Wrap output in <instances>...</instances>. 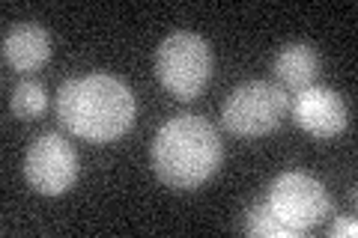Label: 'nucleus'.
<instances>
[{"mask_svg": "<svg viewBox=\"0 0 358 238\" xmlns=\"http://www.w3.org/2000/svg\"><path fill=\"white\" fill-rule=\"evenodd\" d=\"M245 232L257 238H301V232L289 230V226L278 221L266 202H257V206L248 209V214H245Z\"/></svg>", "mask_w": 358, "mask_h": 238, "instance_id": "obj_10", "label": "nucleus"}, {"mask_svg": "<svg viewBox=\"0 0 358 238\" xmlns=\"http://www.w3.org/2000/svg\"><path fill=\"white\" fill-rule=\"evenodd\" d=\"M9 107L18 119H36L48 107V96H45V87L39 81H21L13 93V101Z\"/></svg>", "mask_w": 358, "mask_h": 238, "instance_id": "obj_11", "label": "nucleus"}, {"mask_svg": "<svg viewBox=\"0 0 358 238\" xmlns=\"http://www.w3.org/2000/svg\"><path fill=\"white\" fill-rule=\"evenodd\" d=\"M275 77L281 81L284 93H301V89L313 87L320 75V54L310 48L305 42H293L275 57V66H272Z\"/></svg>", "mask_w": 358, "mask_h": 238, "instance_id": "obj_9", "label": "nucleus"}, {"mask_svg": "<svg viewBox=\"0 0 358 238\" xmlns=\"http://www.w3.org/2000/svg\"><path fill=\"white\" fill-rule=\"evenodd\" d=\"M57 117L75 137L110 143L134 126V96L122 81L102 72L72 77L57 93Z\"/></svg>", "mask_w": 358, "mask_h": 238, "instance_id": "obj_1", "label": "nucleus"}, {"mask_svg": "<svg viewBox=\"0 0 358 238\" xmlns=\"http://www.w3.org/2000/svg\"><path fill=\"white\" fill-rule=\"evenodd\" d=\"M155 75H159L162 87L173 98L179 101L197 98L212 75L209 42L188 30L171 33L155 51Z\"/></svg>", "mask_w": 358, "mask_h": 238, "instance_id": "obj_3", "label": "nucleus"}, {"mask_svg": "<svg viewBox=\"0 0 358 238\" xmlns=\"http://www.w3.org/2000/svg\"><path fill=\"white\" fill-rule=\"evenodd\" d=\"M329 235H331V238H343V235H346V238H355V235H358V223H355L352 218H341V221L329 230Z\"/></svg>", "mask_w": 358, "mask_h": 238, "instance_id": "obj_12", "label": "nucleus"}, {"mask_svg": "<svg viewBox=\"0 0 358 238\" xmlns=\"http://www.w3.org/2000/svg\"><path fill=\"white\" fill-rule=\"evenodd\" d=\"M51 57V39L39 24H15L3 36V60L15 72H33L48 63Z\"/></svg>", "mask_w": 358, "mask_h": 238, "instance_id": "obj_8", "label": "nucleus"}, {"mask_svg": "<svg viewBox=\"0 0 358 238\" xmlns=\"http://www.w3.org/2000/svg\"><path fill=\"white\" fill-rule=\"evenodd\" d=\"M293 119L310 137H338L350 126V110L343 96L329 87H308L293 98Z\"/></svg>", "mask_w": 358, "mask_h": 238, "instance_id": "obj_7", "label": "nucleus"}, {"mask_svg": "<svg viewBox=\"0 0 358 238\" xmlns=\"http://www.w3.org/2000/svg\"><path fill=\"white\" fill-rule=\"evenodd\" d=\"M266 206L284 226L296 232H308L329 214V194L317 179L305 173H281L268 188Z\"/></svg>", "mask_w": 358, "mask_h": 238, "instance_id": "obj_5", "label": "nucleus"}, {"mask_svg": "<svg viewBox=\"0 0 358 238\" xmlns=\"http://www.w3.org/2000/svg\"><path fill=\"white\" fill-rule=\"evenodd\" d=\"M27 185L42 197L66 194L78 179V155L72 143L60 134H42L30 143L24 158Z\"/></svg>", "mask_w": 358, "mask_h": 238, "instance_id": "obj_6", "label": "nucleus"}, {"mask_svg": "<svg viewBox=\"0 0 358 238\" xmlns=\"http://www.w3.org/2000/svg\"><path fill=\"white\" fill-rule=\"evenodd\" d=\"M152 170L164 185L192 191L221 167L224 146L218 131L203 117L182 113L167 119L152 140Z\"/></svg>", "mask_w": 358, "mask_h": 238, "instance_id": "obj_2", "label": "nucleus"}, {"mask_svg": "<svg viewBox=\"0 0 358 238\" xmlns=\"http://www.w3.org/2000/svg\"><path fill=\"white\" fill-rule=\"evenodd\" d=\"M289 110V96L268 81H248L224 101L221 122L236 137H266L278 131Z\"/></svg>", "mask_w": 358, "mask_h": 238, "instance_id": "obj_4", "label": "nucleus"}]
</instances>
